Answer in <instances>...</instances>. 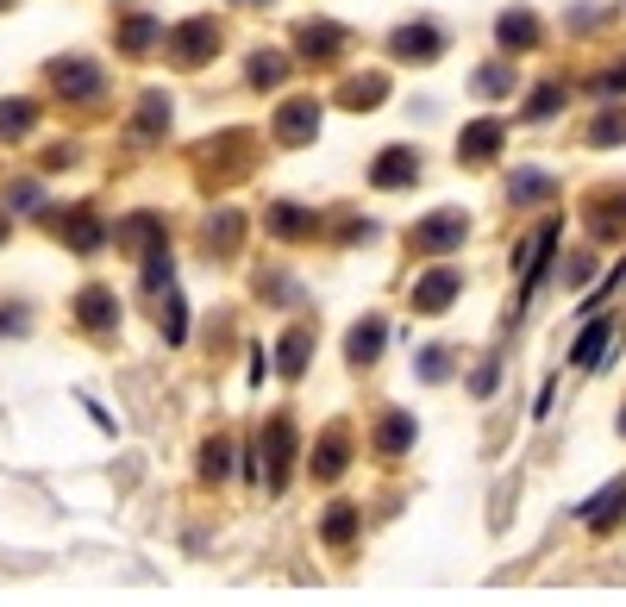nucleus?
Returning <instances> with one entry per match:
<instances>
[{
    "instance_id": "obj_6",
    "label": "nucleus",
    "mask_w": 626,
    "mask_h": 607,
    "mask_svg": "<svg viewBox=\"0 0 626 607\" xmlns=\"http://www.w3.org/2000/svg\"><path fill=\"white\" fill-rule=\"evenodd\" d=\"M501 44H508V51H527L532 44V13H508V20H501Z\"/></svg>"
},
{
    "instance_id": "obj_9",
    "label": "nucleus",
    "mask_w": 626,
    "mask_h": 607,
    "mask_svg": "<svg viewBox=\"0 0 626 607\" xmlns=\"http://www.w3.org/2000/svg\"><path fill=\"white\" fill-rule=\"evenodd\" d=\"M376 345H382V326H376V319L352 333V357H357V364H364V357H376Z\"/></svg>"
},
{
    "instance_id": "obj_14",
    "label": "nucleus",
    "mask_w": 626,
    "mask_h": 607,
    "mask_svg": "<svg viewBox=\"0 0 626 607\" xmlns=\"http://www.w3.org/2000/svg\"><path fill=\"white\" fill-rule=\"evenodd\" d=\"M276 76H282V57H257L251 63V82H276Z\"/></svg>"
},
{
    "instance_id": "obj_16",
    "label": "nucleus",
    "mask_w": 626,
    "mask_h": 607,
    "mask_svg": "<svg viewBox=\"0 0 626 607\" xmlns=\"http://www.w3.org/2000/svg\"><path fill=\"white\" fill-rule=\"evenodd\" d=\"M207 476H226V445H207Z\"/></svg>"
},
{
    "instance_id": "obj_11",
    "label": "nucleus",
    "mask_w": 626,
    "mask_h": 607,
    "mask_svg": "<svg viewBox=\"0 0 626 607\" xmlns=\"http://www.w3.org/2000/svg\"><path fill=\"white\" fill-rule=\"evenodd\" d=\"M151 39H156L151 20H132V25H126V51H151Z\"/></svg>"
},
{
    "instance_id": "obj_12",
    "label": "nucleus",
    "mask_w": 626,
    "mask_h": 607,
    "mask_svg": "<svg viewBox=\"0 0 626 607\" xmlns=\"http://www.w3.org/2000/svg\"><path fill=\"white\" fill-rule=\"evenodd\" d=\"M602 338H607V326H589V333H583V345H576V364H595V351H602Z\"/></svg>"
},
{
    "instance_id": "obj_5",
    "label": "nucleus",
    "mask_w": 626,
    "mask_h": 607,
    "mask_svg": "<svg viewBox=\"0 0 626 607\" xmlns=\"http://www.w3.org/2000/svg\"><path fill=\"white\" fill-rule=\"evenodd\" d=\"M32 119H39L32 100H0V138H25L32 132Z\"/></svg>"
},
{
    "instance_id": "obj_7",
    "label": "nucleus",
    "mask_w": 626,
    "mask_h": 607,
    "mask_svg": "<svg viewBox=\"0 0 626 607\" xmlns=\"http://www.w3.org/2000/svg\"><path fill=\"white\" fill-rule=\"evenodd\" d=\"M451 289H457L451 275H427V282H420V307H445V301H451Z\"/></svg>"
},
{
    "instance_id": "obj_3",
    "label": "nucleus",
    "mask_w": 626,
    "mask_h": 607,
    "mask_svg": "<svg viewBox=\"0 0 626 607\" xmlns=\"http://www.w3.org/2000/svg\"><path fill=\"white\" fill-rule=\"evenodd\" d=\"M76 314H82V326H95V333H100V326H114V319H119V301L107 289H88L76 301Z\"/></svg>"
},
{
    "instance_id": "obj_2",
    "label": "nucleus",
    "mask_w": 626,
    "mask_h": 607,
    "mask_svg": "<svg viewBox=\"0 0 626 607\" xmlns=\"http://www.w3.org/2000/svg\"><path fill=\"white\" fill-rule=\"evenodd\" d=\"M457 238H464V214H432V226H420V232H413V245L445 251V245H457Z\"/></svg>"
},
{
    "instance_id": "obj_1",
    "label": "nucleus",
    "mask_w": 626,
    "mask_h": 607,
    "mask_svg": "<svg viewBox=\"0 0 626 607\" xmlns=\"http://www.w3.org/2000/svg\"><path fill=\"white\" fill-rule=\"evenodd\" d=\"M51 82H57L63 95H95L100 69H95V63H82V57H69V63H51Z\"/></svg>"
},
{
    "instance_id": "obj_8",
    "label": "nucleus",
    "mask_w": 626,
    "mask_h": 607,
    "mask_svg": "<svg viewBox=\"0 0 626 607\" xmlns=\"http://www.w3.org/2000/svg\"><path fill=\"white\" fill-rule=\"evenodd\" d=\"M495 138H501L495 126H476V132H470L464 144H457V151H464V158H489V151H495Z\"/></svg>"
},
{
    "instance_id": "obj_15",
    "label": "nucleus",
    "mask_w": 626,
    "mask_h": 607,
    "mask_svg": "<svg viewBox=\"0 0 626 607\" xmlns=\"http://www.w3.org/2000/svg\"><path fill=\"white\" fill-rule=\"evenodd\" d=\"M551 107H558V88H546V95H532V107H527V113H532V119H546Z\"/></svg>"
},
{
    "instance_id": "obj_10",
    "label": "nucleus",
    "mask_w": 626,
    "mask_h": 607,
    "mask_svg": "<svg viewBox=\"0 0 626 607\" xmlns=\"http://www.w3.org/2000/svg\"><path fill=\"white\" fill-rule=\"evenodd\" d=\"M301 357H307V333H289V345H282V370L301 376Z\"/></svg>"
},
{
    "instance_id": "obj_13",
    "label": "nucleus",
    "mask_w": 626,
    "mask_h": 607,
    "mask_svg": "<svg viewBox=\"0 0 626 607\" xmlns=\"http://www.w3.org/2000/svg\"><path fill=\"white\" fill-rule=\"evenodd\" d=\"M539 195H546V176H532V170L514 176V200H539Z\"/></svg>"
},
{
    "instance_id": "obj_17",
    "label": "nucleus",
    "mask_w": 626,
    "mask_h": 607,
    "mask_svg": "<svg viewBox=\"0 0 626 607\" xmlns=\"http://www.w3.org/2000/svg\"><path fill=\"white\" fill-rule=\"evenodd\" d=\"M0 238H7V219H0Z\"/></svg>"
},
{
    "instance_id": "obj_4",
    "label": "nucleus",
    "mask_w": 626,
    "mask_h": 607,
    "mask_svg": "<svg viewBox=\"0 0 626 607\" xmlns=\"http://www.w3.org/2000/svg\"><path fill=\"white\" fill-rule=\"evenodd\" d=\"M408 176H420V158H413V151H389V158L376 163V188H395V182H408Z\"/></svg>"
}]
</instances>
